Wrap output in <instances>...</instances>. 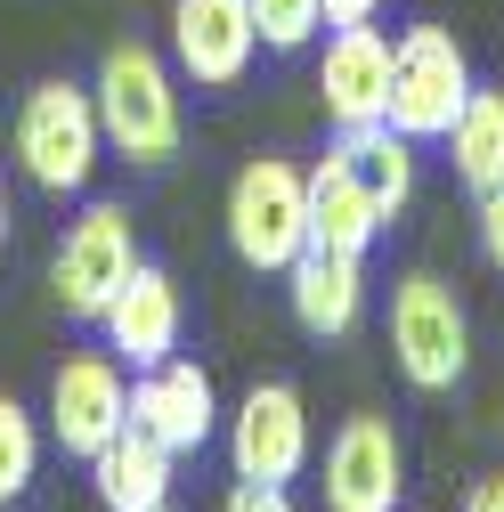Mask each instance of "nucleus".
I'll return each mask as SVG.
<instances>
[{
    "label": "nucleus",
    "instance_id": "f257e3e1",
    "mask_svg": "<svg viewBox=\"0 0 504 512\" xmlns=\"http://www.w3.org/2000/svg\"><path fill=\"white\" fill-rule=\"evenodd\" d=\"M90 106H98V131L122 163H171L179 139H187V114H179V66L155 57L147 41H114L98 57V82H90Z\"/></svg>",
    "mask_w": 504,
    "mask_h": 512
},
{
    "label": "nucleus",
    "instance_id": "f03ea898",
    "mask_svg": "<svg viewBox=\"0 0 504 512\" xmlns=\"http://www.w3.org/2000/svg\"><path fill=\"white\" fill-rule=\"evenodd\" d=\"M228 252L252 277H285L309 252V171L285 155H252L228 179Z\"/></svg>",
    "mask_w": 504,
    "mask_h": 512
},
{
    "label": "nucleus",
    "instance_id": "7ed1b4c3",
    "mask_svg": "<svg viewBox=\"0 0 504 512\" xmlns=\"http://www.w3.org/2000/svg\"><path fill=\"white\" fill-rule=\"evenodd\" d=\"M17 171L41 187V196H82L98 179V155H106V131H98V106L82 82H33L25 106H17Z\"/></svg>",
    "mask_w": 504,
    "mask_h": 512
},
{
    "label": "nucleus",
    "instance_id": "20e7f679",
    "mask_svg": "<svg viewBox=\"0 0 504 512\" xmlns=\"http://www.w3.org/2000/svg\"><path fill=\"white\" fill-rule=\"evenodd\" d=\"M147 261L139 252V220H131V204H82L74 220H66V244H57V261H49V293H57V309L66 317H82V326H98L106 317V301L131 285V269Z\"/></svg>",
    "mask_w": 504,
    "mask_h": 512
},
{
    "label": "nucleus",
    "instance_id": "39448f33",
    "mask_svg": "<svg viewBox=\"0 0 504 512\" xmlns=\"http://www.w3.org/2000/svg\"><path fill=\"white\" fill-rule=\"evenodd\" d=\"M391 358L415 391H456L464 366H472V317L456 301L448 277L431 269H407L391 285Z\"/></svg>",
    "mask_w": 504,
    "mask_h": 512
},
{
    "label": "nucleus",
    "instance_id": "423d86ee",
    "mask_svg": "<svg viewBox=\"0 0 504 512\" xmlns=\"http://www.w3.org/2000/svg\"><path fill=\"white\" fill-rule=\"evenodd\" d=\"M472 57L448 25H407L399 49H391V131H407L415 147L423 139H448V122L464 114L472 98Z\"/></svg>",
    "mask_w": 504,
    "mask_h": 512
},
{
    "label": "nucleus",
    "instance_id": "0eeeda50",
    "mask_svg": "<svg viewBox=\"0 0 504 512\" xmlns=\"http://www.w3.org/2000/svg\"><path fill=\"white\" fill-rule=\"evenodd\" d=\"M228 464H236V480H269V488L309 472V407H301L293 382H252V391L236 399Z\"/></svg>",
    "mask_w": 504,
    "mask_h": 512
},
{
    "label": "nucleus",
    "instance_id": "6e6552de",
    "mask_svg": "<svg viewBox=\"0 0 504 512\" xmlns=\"http://www.w3.org/2000/svg\"><path fill=\"white\" fill-rule=\"evenodd\" d=\"M131 423V382H122V358L114 350H74L66 366L49 374V439L66 456H98V447Z\"/></svg>",
    "mask_w": 504,
    "mask_h": 512
},
{
    "label": "nucleus",
    "instance_id": "1a4fd4ad",
    "mask_svg": "<svg viewBox=\"0 0 504 512\" xmlns=\"http://www.w3.org/2000/svg\"><path fill=\"white\" fill-rule=\"evenodd\" d=\"M252 49H261L252 0H171V66H179V82L236 90L252 74Z\"/></svg>",
    "mask_w": 504,
    "mask_h": 512
},
{
    "label": "nucleus",
    "instance_id": "9d476101",
    "mask_svg": "<svg viewBox=\"0 0 504 512\" xmlns=\"http://www.w3.org/2000/svg\"><path fill=\"white\" fill-rule=\"evenodd\" d=\"M391 33L383 25H334L326 57H318V106L334 131H366V122H391Z\"/></svg>",
    "mask_w": 504,
    "mask_h": 512
},
{
    "label": "nucleus",
    "instance_id": "9b49d317",
    "mask_svg": "<svg viewBox=\"0 0 504 512\" xmlns=\"http://www.w3.org/2000/svg\"><path fill=\"white\" fill-rule=\"evenodd\" d=\"M407 488V447L391 415H350L326 439V512H399Z\"/></svg>",
    "mask_w": 504,
    "mask_h": 512
},
{
    "label": "nucleus",
    "instance_id": "f8f14e48",
    "mask_svg": "<svg viewBox=\"0 0 504 512\" xmlns=\"http://www.w3.org/2000/svg\"><path fill=\"white\" fill-rule=\"evenodd\" d=\"M131 423L155 431L171 456H196V447L220 439V391L196 358H163L147 374H131Z\"/></svg>",
    "mask_w": 504,
    "mask_h": 512
},
{
    "label": "nucleus",
    "instance_id": "ddd939ff",
    "mask_svg": "<svg viewBox=\"0 0 504 512\" xmlns=\"http://www.w3.org/2000/svg\"><path fill=\"white\" fill-rule=\"evenodd\" d=\"M98 334H106V350L131 366V374H147V366L179 358V285H171V269L139 261V269H131V285L106 301Z\"/></svg>",
    "mask_w": 504,
    "mask_h": 512
},
{
    "label": "nucleus",
    "instance_id": "4468645a",
    "mask_svg": "<svg viewBox=\"0 0 504 512\" xmlns=\"http://www.w3.org/2000/svg\"><path fill=\"white\" fill-rule=\"evenodd\" d=\"M285 301H293V326H301V334L342 342L358 317H366V261H358V252L309 244L301 261L285 269Z\"/></svg>",
    "mask_w": 504,
    "mask_h": 512
},
{
    "label": "nucleus",
    "instance_id": "2eb2a0df",
    "mask_svg": "<svg viewBox=\"0 0 504 512\" xmlns=\"http://www.w3.org/2000/svg\"><path fill=\"white\" fill-rule=\"evenodd\" d=\"M171 464H179V456H171L155 431L122 423L98 456H90V488H98L106 512H163V504H171Z\"/></svg>",
    "mask_w": 504,
    "mask_h": 512
},
{
    "label": "nucleus",
    "instance_id": "dca6fc26",
    "mask_svg": "<svg viewBox=\"0 0 504 512\" xmlns=\"http://www.w3.org/2000/svg\"><path fill=\"white\" fill-rule=\"evenodd\" d=\"M391 220L374 212V196L358 187V171L342 163V147H326L318 163H309V244H326V252H358L366 261V244L383 236Z\"/></svg>",
    "mask_w": 504,
    "mask_h": 512
},
{
    "label": "nucleus",
    "instance_id": "f3484780",
    "mask_svg": "<svg viewBox=\"0 0 504 512\" xmlns=\"http://www.w3.org/2000/svg\"><path fill=\"white\" fill-rule=\"evenodd\" d=\"M342 163L358 171V187L374 196V212L399 220L415 204V139L391 131V122H366V131H342Z\"/></svg>",
    "mask_w": 504,
    "mask_h": 512
},
{
    "label": "nucleus",
    "instance_id": "a211bd4d",
    "mask_svg": "<svg viewBox=\"0 0 504 512\" xmlns=\"http://www.w3.org/2000/svg\"><path fill=\"white\" fill-rule=\"evenodd\" d=\"M448 163H456V179L472 196L504 187V90H472L464 98V114L448 122Z\"/></svg>",
    "mask_w": 504,
    "mask_h": 512
},
{
    "label": "nucleus",
    "instance_id": "6ab92c4d",
    "mask_svg": "<svg viewBox=\"0 0 504 512\" xmlns=\"http://www.w3.org/2000/svg\"><path fill=\"white\" fill-rule=\"evenodd\" d=\"M41 472V423L17 407V399H0V512H9Z\"/></svg>",
    "mask_w": 504,
    "mask_h": 512
},
{
    "label": "nucleus",
    "instance_id": "aec40b11",
    "mask_svg": "<svg viewBox=\"0 0 504 512\" xmlns=\"http://www.w3.org/2000/svg\"><path fill=\"white\" fill-rule=\"evenodd\" d=\"M252 25H261V49H309L326 33V0H252Z\"/></svg>",
    "mask_w": 504,
    "mask_h": 512
},
{
    "label": "nucleus",
    "instance_id": "412c9836",
    "mask_svg": "<svg viewBox=\"0 0 504 512\" xmlns=\"http://www.w3.org/2000/svg\"><path fill=\"white\" fill-rule=\"evenodd\" d=\"M480 204V252H488V269L504 277V187H488V196H472Z\"/></svg>",
    "mask_w": 504,
    "mask_h": 512
},
{
    "label": "nucleus",
    "instance_id": "4be33fe9",
    "mask_svg": "<svg viewBox=\"0 0 504 512\" xmlns=\"http://www.w3.org/2000/svg\"><path fill=\"white\" fill-rule=\"evenodd\" d=\"M220 512H293V496H285V488H269V480H236Z\"/></svg>",
    "mask_w": 504,
    "mask_h": 512
},
{
    "label": "nucleus",
    "instance_id": "5701e85b",
    "mask_svg": "<svg viewBox=\"0 0 504 512\" xmlns=\"http://www.w3.org/2000/svg\"><path fill=\"white\" fill-rule=\"evenodd\" d=\"M366 17H383V0H326V25H366Z\"/></svg>",
    "mask_w": 504,
    "mask_h": 512
},
{
    "label": "nucleus",
    "instance_id": "b1692460",
    "mask_svg": "<svg viewBox=\"0 0 504 512\" xmlns=\"http://www.w3.org/2000/svg\"><path fill=\"white\" fill-rule=\"evenodd\" d=\"M464 512H504V472H488V480H472V496H464Z\"/></svg>",
    "mask_w": 504,
    "mask_h": 512
},
{
    "label": "nucleus",
    "instance_id": "393cba45",
    "mask_svg": "<svg viewBox=\"0 0 504 512\" xmlns=\"http://www.w3.org/2000/svg\"><path fill=\"white\" fill-rule=\"evenodd\" d=\"M0 244H9V196H0Z\"/></svg>",
    "mask_w": 504,
    "mask_h": 512
},
{
    "label": "nucleus",
    "instance_id": "a878e982",
    "mask_svg": "<svg viewBox=\"0 0 504 512\" xmlns=\"http://www.w3.org/2000/svg\"><path fill=\"white\" fill-rule=\"evenodd\" d=\"M163 512H171V504H163Z\"/></svg>",
    "mask_w": 504,
    "mask_h": 512
}]
</instances>
